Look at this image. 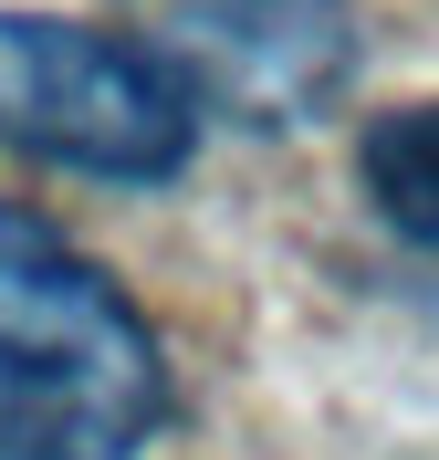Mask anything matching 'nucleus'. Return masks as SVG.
I'll use <instances>...</instances> for the list:
<instances>
[{"instance_id":"nucleus-3","label":"nucleus","mask_w":439,"mask_h":460,"mask_svg":"<svg viewBox=\"0 0 439 460\" xmlns=\"http://www.w3.org/2000/svg\"><path fill=\"white\" fill-rule=\"evenodd\" d=\"M116 22L231 137L314 126L356 84V53H366L346 0H116Z\"/></svg>"},{"instance_id":"nucleus-2","label":"nucleus","mask_w":439,"mask_h":460,"mask_svg":"<svg viewBox=\"0 0 439 460\" xmlns=\"http://www.w3.org/2000/svg\"><path fill=\"white\" fill-rule=\"evenodd\" d=\"M209 115L136 31H94L63 11H0V146L105 189H168L199 157Z\"/></svg>"},{"instance_id":"nucleus-4","label":"nucleus","mask_w":439,"mask_h":460,"mask_svg":"<svg viewBox=\"0 0 439 460\" xmlns=\"http://www.w3.org/2000/svg\"><path fill=\"white\" fill-rule=\"evenodd\" d=\"M356 178H366V199H377V220L398 230V241L439 252V94L377 115V126L356 137Z\"/></svg>"},{"instance_id":"nucleus-1","label":"nucleus","mask_w":439,"mask_h":460,"mask_svg":"<svg viewBox=\"0 0 439 460\" xmlns=\"http://www.w3.org/2000/svg\"><path fill=\"white\" fill-rule=\"evenodd\" d=\"M168 429V345L42 209L0 199V460H136Z\"/></svg>"}]
</instances>
